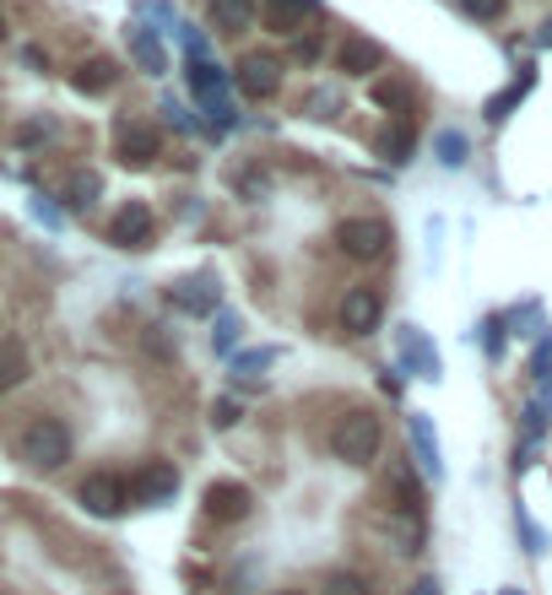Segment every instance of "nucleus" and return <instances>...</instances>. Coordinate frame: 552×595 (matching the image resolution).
<instances>
[{"instance_id": "17", "label": "nucleus", "mask_w": 552, "mask_h": 595, "mask_svg": "<svg viewBox=\"0 0 552 595\" xmlns=\"http://www.w3.org/2000/svg\"><path fill=\"white\" fill-rule=\"evenodd\" d=\"M131 54L141 60V71H152V76L168 65V60H163V49H157V38H152L146 27H131Z\"/></svg>"}, {"instance_id": "9", "label": "nucleus", "mask_w": 552, "mask_h": 595, "mask_svg": "<svg viewBox=\"0 0 552 595\" xmlns=\"http://www.w3.org/2000/svg\"><path fill=\"white\" fill-rule=\"evenodd\" d=\"M336 65H341L347 76H374V71H385V44H374V38L352 33V38L336 49Z\"/></svg>"}, {"instance_id": "18", "label": "nucleus", "mask_w": 552, "mask_h": 595, "mask_svg": "<svg viewBox=\"0 0 552 595\" xmlns=\"http://www.w3.org/2000/svg\"><path fill=\"white\" fill-rule=\"evenodd\" d=\"M412 445H417V454H422V471L439 476L444 465H439V439L428 434V417H412Z\"/></svg>"}, {"instance_id": "25", "label": "nucleus", "mask_w": 552, "mask_h": 595, "mask_svg": "<svg viewBox=\"0 0 552 595\" xmlns=\"http://www.w3.org/2000/svg\"><path fill=\"white\" fill-rule=\"evenodd\" d=\"M325 595H369V585H363L358 574H331V580H325Z\"/></svg>"}, {"instance_id": "33", "label": "nucleus", "mask_w": 552, "mask_h": 595, "mask_svg": "<svg viewBox=\"0 0 552 595\" xmlns=\"http://www.w3.org/2000/svg\"><path fill=\"white\" fill-rule=\"evenodd\" d=\"M504 595H515V591H504Z\"/></svg>"}, {"instance_id": "11", "label": "nucleus", "mask_w": 552, "mask_h": 595, "mask_svg": "<svg viewBox=\"0 0 552 595\" xmlns=\"http://www.w3.org/2000/svg\"><path fill=\"white\" fill-rule=\"evenodd\" d=\"M115 151H120V162H131V168H146V162H157V131L152 125H120V136H115Z\"/></svg>"}, {"instance_id": "1", "label": "nucleus", "mask_w": 552, "mask_h": 595, "mask_svg": "<svg viewBox=\"0 0 552 595\" xmlns=\"http://www.w3.org/2000/svg\"><path fill=\"white\" fill-rule=\"evenodd\" d=\"M16 454H22V465H33V471H60V465L71 460V428H65L60 417H33V423L16 434Z\"/></svg>"}, {"instance_id": "21", "label": "nucleus", "mask_w": 552, "mask_h": 595, "mask_svg": "<svg viewBox=\"0 0 552 595\" xmlns=\"http://www.w3.org/2000/svg\"><path fill=\"white\" fill-rule=\"evenodd\" d=\"M401 341H407V357H412L417 368H422V379H439V357L422 347V336H417L412 325H407V336H401Z\"/></svg>"}, {"instance_id": "2", "label": "nucleus", "mask_w": 552, "mask_h": 595, "mask_svg": "<svg viewBox=\"0 0 552 595\" xmlns=\"http://www.w3.org/2000/svg\"><path fill=\"white\" fill-rule=\"evenodd\" d=\"M331 449H336V460H347V465H369V460L380 454V417H374V412H347V417L336 423V434H331Z\"/></svg>"}, {"instance_id": "19", "label": "nucleus", "mask_w": 552, "mask_h": 595, "mask_svg": "<svg viewBox=\"0 0 552 595\" xmlns=\"http://www.w3.org/2000/svg\"><path fill=\"white\" fill-rule=\"evenodd\" d=\"M272 363H276V347H261V352H239V357H233V374H239V379H261Z\"/></svg>"}, {"instance_id": "24", "label": "nucleus", "mask_w": 552, "mask_h": 595, "mask_svg": "<svg viewBox=\"0 0 552 595\" xmlns=\"http://www.w3.org/2000/svg\"><path fill=\"white\" fill-rule=\"evenodd\" d=\"M460 11L477 16V22H499L504 16V0H460Z\"/></svg>"}, {"instance_id": "16", "label": "nucleus", "mask_w": 552, "mask_h": 595, "mask_svg": "<svg viewBox=\"0 0 552 595\" xmlns=\"http://www.w3.org/2000/svg\"><path fill=\"white\" fill-rule=\"evenodd\" d=\"M27 379V347L22 341H0V390Z\"/></svg>"}, {"instance_id": "31", "label": "nucleus", "mask_w": 552, "mask_h": 595, "mask_svg": "<svg viewBox=\"0 0 552 595\" xmlns=\"http://www.w3.org/2000/svg\"><path fill=\"white\" fill-rule=\"evenodd\" d=\"M0 38H5V16H0Z\"/></svg>"}, {"instance_id": "29", "label": "nucleus", "mask_w": 552, "mask_h": 595, "mask_svg": "<svg viewBox=\"0 0 552 595\" xmlns=\"http://www.w3.org/2000/svg\"><path fill=\"white\" fill-rule=\"evenodd\" d=\"M374 98H380L385 109H401V104H412V87H401V82H396V87H380Z\"/></svg>"}, {"instance_id": "8", "label": "nucleus", "mask_w": 552, "mask_h": 595, "mask_svg": "<svg viewBox=\"0 0 552 595\" xmlns=\"http://www.w3.org/2000/svg\"><path fill=\"white\" fill-rule=\"evenodd\" d=\"M250 509H255V493H250L244 482H212V487H206V514H212V520L233 525V520H244Z\"/></svg>"}, {"instance_id": "7", "label": "nucleus", "mask_w": 552, "mask_h": 595, "mask_svg": "<svg viewBox=\"0 0 552 595\" xmlns=\"http://www.w3.org/2000/svg\"><path fill=\"white\" fill-rule=\"evenodd\" d=\"M125 493H131L136 503H168V498L179 493V471H173L168 460H146L136 476L125 482Z\"/></svg>"}, {"instance_id": "14", "label": "nucleus", "mask_w": 552, "mask_h": 595, "mask_svg": "<svg viewBox=\"0 0 552 595\" xmlns=\"http://www.w3.org/2000/svg\"><path fill=\"white\" fill-rule=\"evenodd\" d=\"M115 82H120V71H115V60H104V54H98V60H82V65H76V76H71V87H76V93H87V98L109 93Z\"/></svg>"}, {"instance_id": "6", "label": "nucleus", "mask_w": 552, "mask_h": 595, "mask_svg": "<svg viewBox=\"0 0 552 595\" xmlns=\"http://www.w3.org/2000/svg\"><path fill=\"white\" fill-rule=\"evenodd\" d=\"M380 319H385V303L374 288H347V298H341V330L347 336H374Z\"/></svg>"}, {"instance_id": "12", "label": "nucleus", "mask_w": 552, "mask_h": 595, "mask_svg": "<svg viewBox=\"0 0 552 595\" xmlns=\"http://www.w3.org/2000/svg\"><path fill=\"white\" fill-rule=\"evenodd\" d=\"M206 22L217 27V33H250L255 27V0H212L206 5Z\"/></svg>"}, {"instance_id": "26", "label": "nucleus", "mask_w": 552, "mask_h": 595, "mask_svg": "<svg viewBox=\"0 0 552 595\" xmlns=\"http://www.w3.org/2000/svg\"><path fill=\"white\" fill-rule=\"evenodd\" d=\"M93 195H98V179L93 173H76L71 179V206H93Z\"/></svg>"}, {"instance_id": "10", "label": "nucleus", "mask_w": 552, "mask_h": 595, "mask_svg": "<svg viewBox=\"0 0 552 595\" xmlns=\"http://www.w3.org/2000/svg\"><path fill=\"white\" fill-rule=\"evenodd\" d=\"M239 87L250 98H272L276 87H281V60H272V54H244L239 60Z\"/></svg>"}, {"instance_id": "5", "label": "nucleus", "mask_w": 552, "mask_h": 595, "mask_svg": "<svg viewBox=\"0 0 552 595\" xmlns=\"http://www.w3.org/2000/svg\"><path fill=\"white\" fill-rule=\"evenodd\" d=\"M76 498H82L87 514H98V520H115V514L131 503V493H125V482H120L115 471H93V476H82Z\"/></svg>"}, {"instance_id": "27", "label": "nucleus", "mask_w": 552, "mask_h": 595, "mask_svg": "<svg viewBox=\"0 0 552 595\" xmlns=\"http://www.w3.org/2000/svg\"><path fill=\"white\" fill-rule=\"evenodd\" d=\"M439 157H444V162L455 168V162L466 157V136H455V131H444V136H439Z\"/></svg>"}, {"instance_id": "15", "label": "nucleus", "mask_w": 552, "mask_h": 595, "mask_svg": "<svg viewBox=\"0 0 552 595\" xmlns=\"http://www.w3.org/2000/svg\"><path fill=\"white\" fill-rule=\"evenodd\" d=\"M303 5H314V0H261V11H266V22H272L276 33H298Z\"/></svg>"}, {"instance_id": "13", "label": "nucleus", "mask_w": 552, "mask_h": 595, "mask_svg": "<svg viewBox=\"0 0 552 595\" xmlns=\"http://www.w3.org/2000/svg\"><path fill=\"white\" fill-rule=\"evenodd\" d=\"M168 298H173L184 314H212V308H217V282H212V277H190V282L168 288Z\"/></svg>"}, {"instance_id": "4", "label": "nucleus", "mask_w": 552, "mask_h": 595, "mask_svg": "<svg viewBox=\"0 0 552 595\" xmlns=\"http://www.w3.org/2000/svg\"><path fill=\"white\" fill-rule=\"evenodd\" d=\"M152 239H157L152 206H146V201H125V206L115 211V222H109V244H120V250H146Z\"/></svg>"}, {"instance_id": "30", "label": "nucleus", "mask_w": 552, "mask_h": 595, "mask_svg": "<svg viewBox=\"0 0 552 595\" xmlns=\"http://www.w3.org/2000/svg\"><path fill=\"white\" fill-rule=\"evenodd\" d=\"M292 54H298L303 65H309V60H320V38H314V33H309V38H298V44H292Z\"/></svg>"}, {"instance_id": "20", "label": "nucleus", "mask_w": 552, "mask_h": 595, "mask_svg": "<svg viewBox=\"0 0 552 595\" xmlns=\"http://www.w3.org/2000/svg\"><path fill=\"white\" fill-rule=\"evenodd\" d=\"M526 93H531V76H520V82H515L509 93H499V98L488 104V120H493V125H499V120H509V109H515V104H520Z\"/></svg>"}, {"instance_id": "3", "label": "nucleus", "mask_w": 552, "mask_h": 595, "mask_svg": "<svg viewBox=\"0 0 552 595\" xmlns=\"http://www.w3.org/2000/svg\"><path fill=\"white\" fill-rule=\"evenodd\" d=\"M336 244L352 255V260H380L391 250V222L385 217H347L336 228Z\"/></svg>"}, {"instance_id": "23", "label": "nucleus", "mask_w": 552, "mask_h": 595, "mask_svg": "<svg viewBox=\"0 0 552 595\" xmlns=\"http://www.w3.org/2000/svg\"><path fill=\"white\" fill-rule=\"evenodd\" d=\"M233 341H239V319H233V314H223V319H217V330H212V347H217V352H233Z\"/></svg>"}, {"instance_id": "22", "label": "nucleus", "mask_w": 552, "mask_h": 595, "mask_svg": "<svg viewBox=\"0 0 552 595\" xmlns=\"http://www.w3.org/2000/svg\"><path fill=\"white\" fill-rule=\"evenodd\" d=\"M380 147H385V157H391V162H407V157H412V125H396V131H385V142H380Z\"/></svg>"}, {"instance_id": "32", "label": "nucleus", "mask_w": 552, "mask_h": 595, "mask_svg": "<svg viewBox=\"0 0 552 595\" xmlns=\"http://www.w3.org/2000/svg\"><path fill=\"white\" fill-rule=\"evenodd\" d=\"M276 595H303V591H276Z\"/></svg>"}, {"instance_id": "28", "label": "nucleus", "mask_w": 552, "mask_h": 595, "mask_svg": "<svg viewBox=\"0 0 552 595\" xmlns=\"http://www.w3.org/2000/svg\"><path fill=\"white\" fill-rule=\"evenodd\" d=\"M239 423V401H212V428H233Z\"/></svg>"}]
</instances>
